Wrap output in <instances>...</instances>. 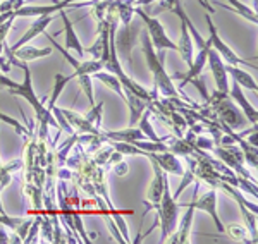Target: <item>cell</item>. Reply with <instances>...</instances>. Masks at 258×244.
<instances>
[{"label": "cell", "mask_w": 258, "mask_h": 244, "mask_svg": "<svg viewBox=\"0 0 258 244\" xmlns=\"http://www.w3.org/2000/svg\"><path fill=\"white\" fill-rule=\"evenodd\" d=\"M102 134L109 139H114V141H126V143H133L138 141V139H147L145 134L140 131V127H127V129H120V131H107Z\"/></svg>", "instance_id": "cell-21"}, {"label": "cell", "mask_w": 258, "mask_h": 244, "mask_svg": "<svg viewBox=\"0 0 258 244\" xmlns=\"http://www.w3.org/2000/svg\"><path fill=\"white\" fill-rule=\"evenodd\" d=\"M59 16L62 18V23H64V33H66V48L68 50H74L78 53V57L80 59H83L85 57V48H83L81 41L80 38H78L76 31H74V24L71 23L68 12H66V9L59 11Z\"/></svg>", "instance_id": "cell-18"}, {"label": "cell", "mask_w": 258, "mask_h": 244, "mask_svg": "<svg viewBox=\"0 0 258 244\" xmlns=\"http://www.w3.org/2000/svg\"><path fill=\"white\" fill-rule=\"evenodd\" d=\"M23 222H24V218H16V217H11V215H7V213L0 215V225L9 227V229H12L14 232L19 229V225L23 224Z\"/></svg>", "instance_id": "cell-33"}, {"label": "cell", "mask_w": 258, "mask_h": 244, "mask_svg": "<svg viewBox=\"0 0 258 244\" xmlns=\"http://www.w3.org/2000/svg\"><path fill=\"white\" fill-rule=\"evenodd\" d=\"M189 205L193 206L195 210H202V212H205L207 215H210V218L214 220L219 232H224V224L220 222V217L217 213V191H215V188L210 189L209 193L202 194L198 200L195 198Z\"/></svg>", "instance_id": "cell-9"}, {"label": "cell", "mask_w": 258, "mask_h": 244, "mask_svg": "<svg viewBox=\"0 0 258 244\" xmlns=\"http://www.w3.org/2000/svg\"><path fill=\"white\" fill-rule=\"evenodd\" d=\"M6 213V210H4V205H2V201H0V215H4Z\"/></svg>", "instance_id": "cell-39"}, {"label": "cell", "mask_w": 258, "mask_h": 244, "mask_svg": "<svg viewBox=\"0 0 258 244\" xmlns=\"http://www.w3.org/2000/svg\"><path fill=\"white\" fill-rule=\"evenodd\" d=\"M19 169H23V162L21 160H12L7 165H2V169H0V193H2L4 188H7L11 184L12 174L19 171Z\"/></svg>", "instance_id": "cell-25"}, {"label": "cell", "mask_w": 258, "mask_h": 244, "mask_svg": "<svg viewBox=\"0 0 258 244\" xmlns=\"http://www.w3.org/2000/svg\"><path fill=\"white\" fill-rule=\"evenodd\" d=\"M207 105L203 107V110L210 114L212 121H217L229 126L231 129L234 127H243L248 124V119L244 117V114L241 112L239 107L234 105L232 98L229 97V93L215 92L212 97H207Z\"/></svg>", "instance_id": "cell-2"}, {"label": "cell", "mask_w": 258, "mask_h": 244, "mask_svg": "<svg viewBox=\"0 0 258 244\" xmlns=\"http://www.w3.org/2000/svg\"><path fill=\"white\" fill-rule=\"evenodd\" d=\"M69 4L66 0L62 2H55V4H50V6H21L18 11H14L16 18H31V16H52L55 12H59L62 9H68Z\"/></svg>", "instance_id": "cell-14"}, {"label": "cell", "mask_w": 258, "mask_h": 244, "mask_svg": "<svg viewBox=\"0 0 258 244\" xmlns=\"http://www.w3.org/2000/svg\"><path fill=\"white\" fill-rule=\"evenodd\" d=\"M105 220H107V225H109L110 234L115 237V241H117V242H122V244L126 242V239L122 237V234L119 232V229H117V227H115L114 222H112V215H110V213H107V215H105Z\"/></svg>", "instance_id": "cell-34"}, {"label": "cell", "mask_w": 258, "mask_h": 244, "mask_svg": "<svg viewBox=\"0 0 258 244\" xmlns=\"http://www.w3.org/2000/svg\"><path fill=\"white\" fill-rule=\"evenodd\" d=\"M150 162H152L155 179L150 183L148 189H147V200H145V205H147V212L143 213V217L150 212V210H157V208H159L160 200H162V194H164V188H165V184L169 183V181H167V172L162 171V169L155 162H153V160H150Z\"/></svg>", "instance_id": "cell-7"}, {"label": "cell", "mask_w": 258, "mask_h": 244, "mask_svg": "<svg viewBox=\"0 0 258 244\" xmlns=\"http://www.w3.org/2000/svg\"><path fill=\"white\" fill-rule=\"evenodd\" d=\"M229 95H231L232 102L238 103V107L241 109V112H243L244 117L248 119V122L251 124V126H256V122H258L256 109L246 100V97L243 95V88H241V86L236 81H232L231 85H229Z\"/></svg>", "instance_id": "cell-12"}, {"label": "cell", "mask_w": 258, "mask_h": 244, "mask_svg": "<svg viewBox=\"0 0 258 244\" xmlns=\"http://www.w3.org/2000/svg\"><path fill=\"white\" fill-rule=\"evenodd\" d=\"M186 213L182 215L181 222H177L174 232L169 235L167 241L170 244H188L189 242V235H191V227H193V215L195 208L191 205H186ZM165 241V242H167Z\"/></svg>", "instance_id": "cell-11"}, {"label": "cell", "mask_w": 258, "mask_h": 244, "mask_svg": "<svg viewBox=\"0 0 258 244\" xmlns=\"http://www.w3.org/2000/svg\"><path fill=\"white\" fill-rule=\"evenodd\" d=\"M124 103L129 107V112H131V115H129V124H131V126L138 124L143 110L150 105L148 102H145L143 98H140L138 95L129 92V90H124Z\"/></svg>", "instance_id": "cell-19"}, {"label": "cell", "mask_w": 258, "mask_h": 244, "mask_svg": "<svg viewBox=\"0 0 258 244\" xmlns=\"http://www.w3.org/2000/svg\"><path fill=\"white\" fill-rule=\"evenodd\" d=\"M78 79H80V86L83 90V93L86 95V98H88V103L90 107L95 105V93H93V85H91V76L90 74H83V76H76Z\"/></svg>", "instance_id": "cell-29"}, {"label": "cell", "mask_w": 258, "mask_h": 244, "mask_svg": "<svg viewBox=\"0 0 258 244\" xmlns=\"http://www.w3.org/2000/svg\"><path fill=\"white\" fill-rule=\"evenodd\" d=\"M66 2L69 4V6H73V4H76V2H86V0H66ZM69 9V7H68Z\"/></svg>", "instance_id": "cell-38"}, {"label": "cell", "mask_w": 258, "mask_h": 244, "mask_svg": "<svg viewBox=\"0 0 258 244\" xmlns=\"http://www.w3.org/2000/svg\"><path fill=\"white\" fill-rule=\"evenodd\" d=\"M52 53V48H38L33 45H23V47L16 48V50H9L6 43H4V55L7 57V60H19V62H31L38 60L43 57H48Z\"/></svg>", "instance_id": "cell-10"}, {"label": "cell", "mask_w": 258, "mask_h": 244, "mask_svg": "<svg viewBox=\"0 0 258 244\" xmlns=\"http://www.w3.org/2000/svg\"><path fill=\"white\" fill-rule=\"evenodd\" d=\"M205 21H207V26H209V40H207V43H209L212 48H215V50H217V53L222 57V60L226 62V64H229V65H241V64H243V65H251L253 69H256L255 62L251 64V62H248V60H243L241 57H238L234 52L231 50V47H229L226 41L220 38V35H219L217 28H215L210 12H209V14H205Z\"/></svg>", "instance_id": "cell-6"}, {"label": "cell", "mask_w": 258, "mask_h": 244, "mask_svg": "<svg viewBox=\"0 0 258 244\" xmlns=\"http://www.w3.org/2000/svg\"><path fill=\"white\" fill-rule=\"evenodd\" d=\"M114 174H117V176H124V174H127V165L124 162H117V165L114 164Z\"/></svg>", "instance_id": "cell-35"}, {"label": "cell", "mask_w": 258, "mask_h": 244, "mask_svg": "<svg viewBox=\"0 0 258 244\" xmlns=\"http://www.w3.org/2000/svg\"><path fill=\"white\" fill-rule=\"evenodd\" d=\"M181 21V36H179V41L176 43V52L181 55V59L186 62V65L193 64V57H195V45H193V38L189 35V30L186 26L184 19Z\"/></svg>", "instance_id": "cell-17"}, {"label": "cell", "mask_w": 258, "mask_h": 244, "mask_svg": "<svg viewBox=\"0 0 258 244\" xmlns=\"http://www.w3.org/2000/svg\"><path fill=\"white\" fill-rule=\"evenodd\" d=\"M7 242H11V237H9V234L6 232V229L0 225V244H7Z\"/></svg>", "instance_id": "cell-36"}, {"label": "cell", "mask_w": 258, "mask_h": 244, "mask_svg": "<svg viewBox=\"0 0 258 244\" xmlns=\"http://www.w3.org/2000/svg\"><path fill=\"white\" fill-rule=\"evenodd\" d=\"M40 217H41V215H38V217L31 222L30 229H28V234H26V237L23 239V242L30 244V242L38 241V239H36V235H40Z\"/></svg>", "instance_id": "cell-32"}, {"label": "cell", "mask_w": 258, "mask_h": 244, "mask_svg": "<svg viewBox=\"0 0 258 244\" xmlns=\"http://www.w3.org/2000/svg\"><path fill=\"white\" fill-rule=\"evenodd\" d=\"M76 77V74H55V83H53V90H52V95H50V100H48V107L47 109L48 110H52V107H55V103L57 100H59V97H60V93L64 92V88H66V85L68 83H71Z\"/></svg>", "instance_id": "cell-23"}, {"label": "cell", "mask_w": 258, "mask_h": 244, "mask_svg": "<svg viewBox=\"0 0 258 244\" xmlns=\"http://www.w3.org/2000/svg\"><path fill=\"white\" fill-rule=\"evenodd\" d=\"M55 19V16H40V18H36L35 23L31 24L30 28L26 30V33H24L21 38L16 41L12 47H9V50H16V48H19V47H23V45H26V43H31V40H35L36 36L41 35V33H45L47 31V28L50 26V23Z\"/></svg>", "instance_id": "cell-15"}, {"label": "cell", "mask_w": 258, "mask_h": 244, "mask_svg": "<svg viewBox=\"0 0 258 244\" xmlns=\"http://www.w3.org/2000/svg\"><path fill=\"white\" fill-rule=\"evenodd\" d=\"M102 110H103V102H100L98 105L95 103V105L91 107L90 114L86 115V119H88V121L100 131H102Z\"/></svg>", "instance_id": "cell-31"}, {"label": "cell", "mask_w": 258, "mask_h": 244, "mask_svg": "<svg viewBox=\"0 0 258 244\" xmlns=\"http://www.w3.org/2000/svg\"><path fill=\"white\" fill-rule=\"evenodd\" d=\"M226 71H227L229 76L232 77V81L238 83L241 88H248V90H251V92H255V93L258 92V85H256L255 77H253L249 72L243 71L239 65H229V64H226Z\"/></svg>", "instance_id": "cell-20"}, {"label": "cell", "mask_w": 258, "mask_h": 244, "mask_svg": "<svg viewBox=\"0 0 258 244\" xmlns=\"http://www.w3.org/2000/svg\"><path fill=\"white\" fill-rule=\"evenodd\" d=\"M60 112L64 114L66 121L69 122V126L73 127V131L76 132V134H102V131L97 129L88 119L83 117V115H80L78 112H74V110L60 109Z\"/></svg>", "instance_id": "cell-16"}, {"label": "cell", "mask_w": 258, "mask_h": 244, "mask_svg": "<svg viewBox=\"0 0 258 244\" xmlns=\"http://www.w3.org/2000/svg\"><path fill=\"white\" fill-rule=\"evenodd\" d=\"M91 77L93 79H97L100 83H103V85L107 86L109 90H112L115 95H119L120 98L124 100V90H122V85H120L119 77L115 76V74L112 72H103V71H97L95 74H91Z\"/></svg>", "instance_id": "cell-22"}, {"label": "cell", "mask_w": 258, "mask_h": 244, "mask_svg": "<svg viewBox=\"0 0 258 244\" xmlns=\"http://www.w3.org/2000/svg\"><path fill=\"white\" fill-rule=\"evenodd\" d=\"M0 122H4V124H7V126H11L12 129L16 131V134H19V136H23V138H30V131L26 129V127L23 126L19 121H16V119H12L11 115H7V114H4V112H0Z\"/></svg>", "instance_id": "cell-27"}, {"label": "cell", "mask_w": 258, "mask_h": 244, "mask_svg": "<svg viewBox=\"0 0 258 244\" xmlns=\"http://www.w3.org/2000/svg\"><path fill=\"white\" fill-rule=\"evenodd\" d=\"M179 206L176 203V200L172 198V193L169 189V183L165 184L164 188V194H162V200H160V205L157 208V215H159V225L162 229V237H160V242H165L167 237L170 234L174 232L177 225V217H179Z\"/></svg>", "instance_id": "cell-4"}, {"label": "cell", "mask_w": 258, "mask_h": 244, "mask_svg": "<svg viewBox=\"0 0 258 244\" xmlns=\"http://www.w3.org/2000/svg\"><path fill=\"white\" fill-rule=\"evenodd\" d=\"M207 64L210 65V71L214 74L217 92L229 93V74L226 71V62L222 60L217 50L212 47H209V52H207Z\"/></svg>", "instance_id": "cell-8"}, {"label": "cell", "mask_w": 258, "mask_h": 244, "mask_svg": "<svg viewBox=\"0 0 258 244\" xmlns=\"http://www.w3.org/2000/svg\"><path fill=\"white\" fill-rule=\"evenodd\" d=\"M224 232H227V235L231 239H234V241H239V242H251V239H248L246 237V229L244 227H239V225H236V224H232V225H227V227H224Z\"/></svg>", "instance_id": "cell-28"}, {"label": "cell", "mask_w": 258, "mask_h": 244, "mask_svg": "<svg viewBox=\"0 0 258 244\" xmlns=\"http://www.w3.org/2000/svg\"><path fill=\"white\" fill-rule=\"evenodd\" d=\"M12 64L16 65H21L24 71V81L18 83V86L16 88H9L7 92H9L11 95H14V97H21V98H26L28 103L33 107V110L36 112V119H38V122L41 124V126H53L59 129V124H57V121L53 119L52 112L45 107V102L43 98H38L35 93V90H33V85H31V72L30 69H28L26 62H19V60H11Z\"/></svg>", "instance_id": "cell-3"}, {"label": "cell", "mask_w": 258, "mask_h": 244, "mask_svg": "<svg viewBox=\"0 0 258 244\" xmlns=\"http://www.w3.org/2000/svg\"><path fill=\"white\" fill-rule=\"evenodd\" d=\"M229 4H231V9L236 12L238 16H243L244 19L249 21V23L256 24L258 23V18H256V11L251 9V7L244 6L241 0H227Z\"/></svg>", "instance_id": "cell-26"}, {"label": "cell", "mask_w": 258, "mask_h": 244, "mask_svg": "<svg viewBox=\"0 0 258 244\" xmlns=\"http://www.w3.org/2000/svg\"><path fill=\"white\" fill-rule=\"evenodd\" d=\"M248 143L253 144V146H256V129H253V136H249L248 138Z\"/></svg>", "instance_id": "cell-37"}, {"label": "cell", "mask_w": 258, "mask_h": 244, "mask_svg": "<svg viewBox=\"0 0 258 244\" xmlns=\"http://www.w3.org/2000/svg\"><path fill=\"white\" fill-rule=\"evenodd\" d=\"M148 160H153L164 172L167 174H176V176H182L184 169L182 164L177 160V156L172 151H164V153H145Z\"/></svg>", "instance_id": "cell-13"}, {"label": "cell", "mask_w": 258, "mask_h": 244, "mask_svg": "<svg viewBox=\"0 0 258 244\" xmlns=\"http://www.w3.org/2000/svg\"><path fill=\"white\" fill-rule=\"evenodd\" d=\"M239 206V212H241V217H243V222H244V227H246L248 234L251 235V242L255 244L256 242V235H258V230H256V213H253L248 206L244 205H238Z\"/></svg>", "instance_id": "cell-24"}, {"label": "cell", "mask_w": 258, "mask_h": 244, "mask_svg": "<svg viewBox=\"0 0 258 244\" xmlns=\"http://www.w3.org/2000/svg\"><path fill=\"white\" fill-rule=\"evenodd\" d=\"M135 14L140 16V19L145 23V28H147V33L152 40V45L157 52L160 50H176V43L169 38V35L165 33L164 26L155 16H150L145 12L143 7L135 6Z\"/></svg>", "instance_id": "cell-5"}, {"label": "cell", "mask_w": 258, "mask_h": 244, "mask_svg": "<svg viewBox=\"0 0 258 244\" xmlns=\"http://www.w3.org/2000/svg\"><path fill=\"white\" fill-rule=\"evenodd\" d=\"M181 177H182V183L179 184L177 191L172 194V198H174V200H177V198H179V196H181V194H182V191H184V189L188 188L189 184H193L195 181H197V176H195V174H193V171H191L189 167L186 169L184 172H182V176H181Z\"/></svg>", "instance_id": "cell-30"}, {"label": "cell", "mask_w": 258, "mask_h": 244, "mask_svg": "<svg viewBox=\"0 0 258 244\" xmlns=\"http://www.w3.org/2000/svg\"><path fill=\"white\" fill-rule=\"evenodd\" d=\"M141 41H143L141 45H143L145 60H147V65L153 76V85H155L153 90H155L157 93H162V97L169 98V100L181 98V93H179L177 88L174 86L172 77L169 76V72L165 71V67H164V50H160L157 53L147 31L141 33Z\"/></svg>", "instance_id": "cell-1"}]
</instances>
